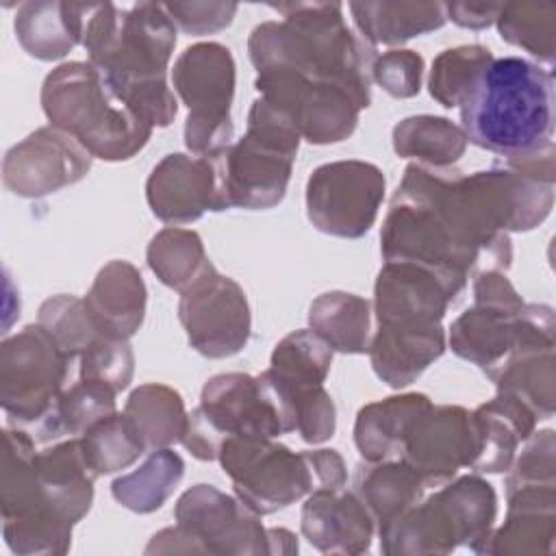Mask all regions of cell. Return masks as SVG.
<instances>
[{
  "label": "cell",
  "mask_w": 556,
  "mask_h": 556,
  "mask_svg": "<svg viewBox=\"0 0 556 556\" xmlns=\"http://www.w3.org/2000/svg\"><path fill=\"white\" fill-rule=\"evenodd\" d=\"M83 46L113 91L152 128L169 126L178 102L167 87L176 24L163 4L137 2L128 11L85 4Z\"/></svg>",
  "instance_id": "6da1fadb"
},
{
  "label": "cell",
  "mask_w": 556,
  "mask_h": 556,
  "mask_svg": "<svg viewBox=\"0 0 556 556\" xmlns=\"http://www.w3.org/2000/svg\"><path fill=\"white\" fill-rule=\"evenodd\" d=\"M285 20L258 24L248 39L256 72L287 67L315 80H332L352 91L367 109L376 46L365 41L343 20L339 2L271 4Z\"/></svg>",
  "instance_id": "7a4b0ae2"
},
{
  "label": "cell",
  "mask_w": 556,
  "mask_h": 556,
  "mask_svg": "<svg viewBox=\"0 0 556 556\" xmlns=\"http://www.w3.org/2000/svg\"><path fill=\"white\" fill-rule=\"evenodd\" d=\"M467 141L504 159L552 143L554 76L521 56L493 59L460 104Z\"/></svg>",
  "instance_id": "3957f363"
},
{
  "label": "cell",
  "mask_w": 556,
  "mask_h": 556,
  "mask_svg": "<svg viewBox=\"0 0 556 556\" xmlns=\"http://www.w3.org/2000/svg\"><path fill=\"white\" fill-rule=\"evenodd\" d=\"M41 106L50 126L72 135L91 156L128 161L150 139L143 122L89 61L52 70L41 85Z\"/></svg>",
  "instance_id": "277c9868"
},
{
  "label": "cell",
  "mask_w": 556,
  "mask_h": 556,
  "mask_svg": "<svg viewBox=\"0 0 556 556\" xmlns=\"http://www.w3.org/2000/svg\"><path fill=\"white\" fill-rule=\"evenodd\" d=\"M293 430L295 413L269 369L258 376L230 371L206 380L180 443L195 458L215 460L230 437L276 439Z\"/></svg>",
  "instance_id": "5b68a950"
},
{
  "label": "cell",
  "mask_w": 556,
  "mask_h": 556,
  "mask_svg": "<svg viewBox=\"0 0 556 556\" xmlns=\"http://www.w3.org/2000/svg\"><path fill=\"white\" fill-rule=\"evenodd\" d=\"M497 497L480 476H460L441 484L424 504H415L397 519L378 528L380 549L395 554H450L469 547L482 554L493 532Z\"/></svg>",
  "instance_id": "8992f818"
},
{
  "label": "cell",
  "mask_w": 556,
  "mask_h": 556,
  "mask_svg": "<svg viewBox=\"0 0 556 556\" xmlns=\"http://www.w3.org/2000/svg\"><path fill=\"white\" fill-rule=\"evenodd\" d=\"M293 122L265 100L256 98L248 113V130L215 161L222 211L271 208L285 193L300 146Z\"/></svg>",
  "instance_id": "52a82bcc"
},
{
  "label": "cell",
  "mask_w": 556,
  "mask_h": 556,
  "mask_svg": "<svg viewBox=\"0 0 556 556\" xmlns=\"http://www.w3.org/2000/svg\"><path fill=\"white\" fill-rule=\"evenodd\" d=\"M35 439L22 428L2 432V534L11 552L20 556L65 554L72 545L74 523L59 515L41 484L35 465Z\"/></svg>",
  "instance_id": "ba28073f"
},
{
  "label": "cell",
  "mask_w": 556,
  "mask_h": 556,
  "mask_svg": "<svg viewBox=\"0 0 556 556\" xmlns=\"http://www.w3.org/2000/svg\"><path fill=\"white\" fill-rule=\"evenodd\" d=\"M176 526L152 536L146 554H269V532L239 497L195 484L176 502Z\"/></svg>",
  "instance_id": "9c48e42d"
},
{
  "label": "cell",
  "mask_w": 556,
  "mask_h": 556,
  "mask_svg": "<svg viewBox=\"0 0 556 556\" xmlns=\"http://www.w3.org/2000/svg\"><path fill=\"white\" fill-rule=\"evenodd\" d=\"M76 363L54 337L30 324L0 345V404L15 428L33 434L52 413Z\"/></svg>",
  "instance_id": "30bf717a"
},
{
  "label": "cell",
  "mask_w": 556,
  "mask_h": 556,
  "mask_svg": "<svg viewBox=\"0 0 556 556\" xmlns=\"http://www.w3.org/2000/svg\"><path fill=\"white\" fill-rule=\"evenodd\" d=\"M172 83L189 115L185 146L198 156H217L232 141L230 104L235 96V59L217 41L189 46L174 63Z\"/></svg>",
  "instance_id": "8fae6325"
},
{
  "label": "cell",
  "mask_w": 556,
  "mask_h": 556,
  "mask_svg": "<svg viewBox=\"0 0 556 556\" xmlns=\"http://www.w3.org/2000/svg\"><path fill=\"white\" fill-rule=\"evenodd\" d=\"M217 460L232 480L237 497L258 517L282 510L315 491L306 452L295 454L274 439L230 437Z\"/></svg>",
  "instance_id": "7c38bea8"
},
{
  "label": "cell",
  "mask_w": 556,
  "mask_h": 556,
  "mask_svg": "<svg viewBox=\"0 0 556 556\" xmlns=\"http://www.w3.org/2000/svg\"><path fill=\"white\" fill-rule=\"evenodd\" d=\"M254 87L263 100L291 117L300 137L315 146L348 139L358 124V113L365 109L339 83L315 80L287 67L258 72Z\"/></svg>",
  "instance_id": "4fadbf2b"
},
{
  "label": "cell",
  "mask_w": 556,
  "mask_h": 556,
  "mask_svg": "<svg viewBox=\"0 0 556 556\" xmlns=\"http://www.w3.org/2000/svg\"><path fill=\"white\" fill-rule=\"evenodd\" d=\"M384 200V174L367 161L319 165L306 182V215L326 235L358 239L374 226Z\"/></svg>",
  "instance_id": "5bb4252c"
},
{
  "label": "cell",
  "mask_w": 556,
  "mask_h": 556,
  "mask_svg": "<svg viewBox=\"0 0 556 556\" xmlns=\"http://www.w3.org/2000/svg\"><path fill=\"white\" fill-rule=\"evenodd\" d=\"M178 319L193 350L208 358L239 354L250 339V304L228 276H222L208 261L200 276L180 291Z\"/></svg>",
  "instance_id": "9a60e30c"
},
{
  "label": "cell",
  "mask_w": 556,
  "mask_h": 556,
  "mask_svg": "<svg viewBox=\"0 0 556 556\" xmlns=\"http://www.w3.org/2000/svg\"><path fill=\"white\" fill-rule=\"evenodd\" d=\"M91 159L72 135L43 126L4 154L2 182L15 195L41 198L85 178Z\"/></svg>",
  "instance_id": "2e32d148"
},
{
  "label": "cell",
  "mask_w": 556,
  "mask_h": 556,
  "mask_svg": "<svg viewBox=\"0 0 556 556\" xmlns=\"http://www.w3.org/2000/svg\"><path fill=\"white\" fill-rule=\"evenodd\" d=\"M478 454L473 417L463 406H430L410 428L402 460L419 476L424 486H441L460 467H471Z\"/></svg>",
  "instance_id": "e0dca14e"
},
{
  "label": "cell",
  "mask_w": 556,
  "mask_h": 556,
  "mask_svg": "<svg viewBox=\"0 0 556 556\" xmlns=\"http://www.w3.org/2000/svg\"><path fill=\"white\" fill-rule=\"evenodd\" d=\"M467 280L410 261H384L374 287L378 324H441Z\"/></svg>",
  "instance_id": "ac0fdd59"
},
{
  "label": "cell",
  "mask_w": 556,
  "mask_h": 556,
  "mask_svg": "<svg viewBox=\"0 0 556 556\" xmlns=\"http://www.w3.org/2000/svg\"><path fill=\"white\" fill-rule=\"evenodd\" d=\"M463 187L478 217L493 232L532 230L554 204V185L508 165L463 176Z\"/></svg>",
  "instance_id": "d6986e66"
},
{
  "label": "cell",
  "mask_w": 556,
  "mask_h": 556,
  "mask_svg": "<svg viewBox=\"0 0 556 556\" xmlns=\"http://www.w3.org/2000/svg\"><path fill=\"white\" fill-rule=\"evenodd\" d=\"M146 200L165 224H189L206 211H222L215 161L180 152L163 156L148 176Z\"/></svg>",
  "instance_id": "ffe728a7"
},
{
  "label": "cell",
  "mask_w": 556,
  "mask_h": 556,
  "mask_svg": "<svg viewBox=\"0 0 556 556\" xmlns=\"http://www.w3.org/2000/svg\"><path fill=\"white\" fill-rule=\"evenodd\" d=\"M376 521L356 493L315 489L302 508V534L324 554H363L371 545Z\"/></svg>",
  "instance_id": "44dd1931"
},
{
  "label": "cell",
  "mask_w": 556,
  "mask_h": 556,
  "mask_svg": "<svg viewBox=\"0 0 556 556\" xmlns=\"http://www.w3.org/2000/svg\"><path fill=\"white\" fill-rule=\"evenodd\" d=\"M367 352L376 376L402 389L445 352V332L441 324H378Z\"/></svg>",
  "instance_id": "7402d4cb"
},
{
  "label": "cell",
  "mask_w": 556,
  "mask_h": 556,
  "mask_svg": "<svg viewBox=\"0 0 556 556\" xmlns=\"http://www.w3.org/2000/svg\"><path fill=\"white\" fill-rule=\"evenodd\" d=\"M508 515L489 534L482 554H549L556 534V484L521 486L506 493Z\"/></svg>",
  "instance_id": "603a6c76"
},
{
  "label": "cell",
  "mask_w": 556,
  "mask_h": 556,
  "mask_svg": "<svg viewBox=\"0 0 556 556\" xmlns=\"http://www.w3.org/2000/svg\"><path fill=\"white\" fill-rule=\"evenodd\" d=\"M85 308L96 328L113 339H130L146 315V285L128 261L106 263L85 295Z\"/></svg>",
  "instance_id": "cb8c5ba5"
},
{
  "label": "cell",
  "mask_w": 556,
  "mask_h": 556,
  "mask_svg": "<svg viewBox=\"0 0 556 556\" xmlns=\"http://www.w3.org/2000/svg\"><path fill=\"white\" fill-rule=\"evenodd\" d=\"M521 311L473 302L450 328L452 352L491 376L519 348Z\"/></svg>",
  "instance_id": "d4e9b609"
},
{
  "label": "cell",
  "mask_w": 556,
  "mask_h": 556,
  "mask_svg": "<svg viewBox=\"0 0 556 556\" xmlns=\"http://www.w3.org/2000/svg\"><path fill=\"white\" fill-rule=\"evenodd\" d=\"M478 454L469 469L476 473H504L515 460L517 447L534 432L536 415L515 395H497L480 404L473 413Z\"/></svg>",
  "instance_id": "484cf974"
},
{
  "label": "cell",
  "mask_w": 556,
  "mask_h": 556,
  "mask_svg": "<svg viewBox=\"0 0 556 556\" xmlns=\"http://www.w3.org/2000/svg\"><path fill=\"white\" fill-rule=\"evenodd\" d=\"M432 406L424 393L391 395L363 406L354 424V443L367 463L402 458L415 421Z\"/></svg>",
  "instance_id": "4316f807"
},
{
  "label": "cell",
  "mask_w": 556,
  "mask_h": 556,
  "mask_svg": "<svg viewBox=\"0 0 556 556\" xmlns=\"http://www.w3.org/2000/svg\"><path fill=\"white\" fill-rule=\"evenodd\" d=\"M35 465L50 506L67 521H80L91 508L93 482L98 478L85 456L80 439L72 437L37 452Z\"/></svg>",
  "instance_id": "83f0119b"
},
{
  "label": "cell",
  "mask_w": 556,
  "mask_h": 556,
  "mask_svg": "<svg viewBox=\"0 0 556 556\" xmlns=\"http://www.w3.org/2000/svg\"><path fill=\"white\" fill-rule=\"evenodd\" d=\"M85 4L35 0L20 4L15 13V35L22 48L39 61L63 59L83 43Z\"/></svg>",
  "instance_id": "f1b7e54d"
},
{
  "label": "cell",
  "mask_w": 556,
  "mask_h": 556,
  "mask_svg": "<svg viewBox=\"0 0 556 556\" xmlns=\"http://www.w3.org/2000/svg\"><path fill=\"white\" fill-rule=\"evenodd\" d=\"M350 13L371 46L408 41L441 28L447 20L441 2H352Z\"/></svg>",
  "instance_id": "f546056e"
},
{
  "label": "cell",
  "mask_w": 556,
  "mask_h": 556,
  "mask_svg": "<svg viewBox=\"0 0 556 556\" xmlns=\"http://www.w3.org/2000/svg\"><path fill=\"white\" fill-rule=\"evenodd\" d=\"M354 493L363 500L378 528L397 519L424 497V482L400 458L356 467Z\"/></svg>",
  "instance_id": "4dcf8cb0"
},
{
  "label": "cell",
  "mask_w": 556,
  "mask_h": 556,
  "mask_svg": "<svg viewBox=\"0 0 556 556\" xmlns=\"http://www.w3.org/2000/svg\"><path fill=\"white\" fill-rule=\"evenodd\" d=\"M124 415L139 432L146 452L180 443L189 415L180 393L167 384L148 382L137 387L124 406Z\"/></svg>",
  "instance_id": "1f68e13d"
},
{
  "label": "cell",
  "mask_w": 556,
  "mask_h": 556,
  "mask_svg": "<svg viewBox=\"0 0 556 556\" xmlns=\"http://www.w3.org/2000/svg\"><path fill=\"white\" fill-rule=\"evenodd\" d=\"M369 302L348 291H328L313 300L308 324L332 352L363 354L369 348Z\"/></svg>",
  "instance_id": "d6a6232c"
},
{
  "label": "cell",
  "mask_w": 556,
  "mask_h": 556,
  "mask_svg": "<svg viewBox=\"0 0 556 556\" xmlns=\"http://www.w3.org/2000/svg\"><path fill=\"white\" fill-rule=\"evenodd\" d=\"M182 476V456L169 447H159L152 450V454L135 471L115 478L111 493L124 508L148 515L167 502V497L180 484Z\"/></svg>",
  "instance_id": "836d02e7"
},
{
  "label": "cell",
  "mask_w": 556,
  "mask_h": 556,
  "mask_svg": "<svg viewBox=\"0 0 556 556\" xmlns=\"http://www.w3.org/2000/svg\"><path fill=\"white\" fill-rule=\"evenodd\" d=\"M117 391L98 380H83L65 387L50 417L30 434L37 443L56 441L61 437H80L89 426L115 413Z\"/></svg>",
  "instance_id": "e575fe53"
},
{
  "label": "cell",
  "mask_w": 556,
  "mask_h": 556,
  "mask_svg": "<svg viewBox=\"0 0 556 556\" xmlns=\"http://www.w3.org/2000/svg\"><path fill=\"white\" fill-rule=\"evenodd\" d=\"M467 148V135L447 117L413 115L393 128V150L428 167L454 165Z\"/></svg>",
  "instance_id": "d590c367"
},
{
  "label": "cell",
  "mask_w": 556,
  "mask_h": 556,
  "mask_svg": "<svg viewBox=\"0 0 556 556\" xmlns=\"http://www.w3.org/2000/svg\"><path fill=\"white\" fill-rule=\"evenodd\" d=\"M497 391L521 400L539 419H549L556 404L554 352L513 354L489 376Z\"/></svg>",
  "instance_id": "8d00e7d4"
},
{
  "label": "cell",
  "mask_w": 556,
  "mask_h": 556,
  "mask_svg": "<svg viewBox=\"0 0 556 556\" xmlns=\"http://www.w3.org/2000/svg\"><path fill=\"white\" fill-rule=\"evenodd\" d=\"M504 41L523 48L543 63L556 59V4L554 2H506L495 17Z\"/></svg>",
  "instance_id": "74e56055"
},
{
  "label": "cell",
  "mask_w": 556,
  "mask_h": 556,
  "mask_svg": "<svg viewBox=\"0 0 556 556\" xmlns=\"http://www.w3.org/2000/svg\"><path fill=\"white\" fill-rule=\"evenodd\" d=\"M146 256L156 278L176 291H185L208 263L200 235L174 226L152 237Z\"/></svg>",
  "instance_id": "f35d334b"
},
{
  "label": "cell",
  "mask_w": 556,
  "mask_h": 556,
  "mask_svg": "<svg viewBox=\"0 0 556 556\" xmlns=\"http://www.w3.org/2000/svg\"><path fill=\"white\" fill-rule=\"evenodd\" d=\"M78 439L91 469L98 476L126 469L146 452L139 432L124 413H111L102 417Z\"/></svg>",
  "instance_id": "ab89813d"
},
{
  "label": "cell",
  "mask_w": 556,
  "mask_h": 556,
  "mask_svg": "<svg viewBox=\"0 0 556 556\" xmlns=\"http://www.w3.org/2000/svg\"><path fill=\"white\" fill-rule=\"evenodd\" d=\"M493 59L491 50L478 43L443 50L432 61L428 78L430 96L445 109L460 106Z\"/></svg>",
  "instance_id": "60d3db41"
},
{
  "label": "cell",
  "mask_w": 556,
  "mask_h": 556,
  "mask_svg": "<svg viewBox=\"0 0 556 556\" xmlns=\"http://www.w3.org/2000/svg\"><path fill=\"white\" fill-rule=\"evenodd\" d=\"M332 365V348L308 330L287 334L271 352V371L287 382L324 384Z\"/></svg>",
  "instance_id": "b9f144b4"
},
{
  "label": "cell",
  "mask_w": 556,
  "mask_h": 556,
  "mask_svg": "<svg viewBox=\"0 0 556 556\" xmlns=\"http://www.w3.org/2000/svg\"><path fill=\"white\" fill-rule=\"evenodd\" d=\"M41 324L59 343V348L78 365V358L83 352L102 334L96 324L91 321L85 300H78L74 295H54L48 298L39 306V319Z\"/></svg>",
  "instance_id": "7bdbcfd3"
},
{
  "label": "cell",
  "mask_w": 556,
  "mask_h": 556,
  "mask_svg": "<svg viewBox=\"0 0 556 556\" xmlns=\"http://www.w3.org/2000/svg\"><path fill=\"white\" fill-rule=\"evenodd\" d=\"M271 371V369H269ZM271 376L278 380L282 391L287 393L291 408L295 413V432L306 443H324L334 434L337 426V410L330 393L324 384H306V382H287L278 378L274 371Z\"/></svg>",
  "instance_id": "ee69618b"
},
{
  "label": "cell",
  "mask_w": 556,
  "mask_h": 556,
  "mask_svg": "<svg viewBox=\"0 0 556 556\" xmlns=\"http://www.w3.org/2000/svg\"><path fill=\"white\" fill-rule=\"evenodd\" d=\"M132 371L135 356L126 339L100 334L78 358V378L104 382L117 393L130 384Z\"/></svg>",
  "instance_id": "f6af8a7d"
},
{
  "label": "cell",
  "mask_w": 556,
  "mask_h": 556,
  "mask_svg": "<svg viewBox=\"0 0 556 556\" xmlns=\"http://www.w3.org/2000/svg\"><path fill=\"white\" fill-rule=\"evenodd\" d=\"M554 430L532 432L526 439V447L519 458L513 460L506 476V493L521 486H539V484H556V463H554Z\"/></svg>",
  "instance_id": "bcb514c9"
},
{
  "label": "cell",
  "mask_w": 556,
  "mask_h": 556,
  "mask_svg": "<svg viewBox=\"0 0 556 556\" xmlns=\"http://www.w3.org/2000/svg\"><path fill=\"white\" fill-rule=\"evenodd\" d=\"M424 59L415 50H389L376 59L371 78L393 98H413L421 89Z\"/></svg>",
  "instance_id": "7dc6e473"
},
{
  "label": "cell",
  "mask_w": 556,
  "mask_h": 556,
  "mask_svg": "<svg viewBox=\"0 0 556 556\" xmlns=\"http://www.w3.org/2000/svg\"><path fill=\"white\" fill-rule=\"evenodd\" d=\"M172 22L189 35H208L226 28L235 13V2H167L163 4Z\"/></svg>",
  "instance_id": "c3c4849f"
},
{
  "label": "cell",
  "mask_w": 556,
  "mask_h": 556,
  "mask_svg": "<svg viewBox=\"0 0 556 556\" xmlns=\"http://www.w3.org/2000/svg\"><path fill=\"white\" fill-rule=\"evenodd\" d=\"M473 302L506 308V311H521L526 302L515 291L510 280L504 271H480L473 276Z\"/></svg>",
  "instance_id": "681fc988"
},
{
  "label": "cell",
  "mask_w": 556,
  "mask_h": 556,
  "mask_svg": "<svg viewBox=\"0 0 556 556\" xmlns=\"http://www.w3.org/2000/svg\"><path fill=\"white\" fill-rule=\"evenodd\" d=\"M315 489H339L345 486L348 471L343 465V458L334 450H315L306 452Z\"/></svg>",
  "instance_id": "f907efd6"
},
{
  "label": "cell",
  "mask_w": 556,
  "mask_h": 556,
  "mask_svg": "<svg viewBox=\"0 0 556 556\" xmlns=\"http://www.w3.org/2000/svg\"><path fill=\"white\" fill-rule=\"evenodd\" d=\"M500 7L497 2H452L445 4V17L463 28L480 30L495 22Z\"/></svg>",
  "instance_id": "816d5d0a"
},
{
  "label": "cell",
  "mask_w": 556,
  "mask_h": 556,
  "mask_svg": "<svg viewBox=\"0 0 556 556\" xmlns=\"http://www.w3.org/2000/svg\"><path fill=\"white\" fill-rule=\"evenodd\" d=\"M269 554H295L298 539L285 528H269Z\"/></svg>",
  "instance_id": "f5cc1de1"
}]
</instances>
